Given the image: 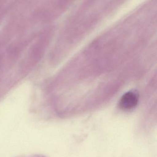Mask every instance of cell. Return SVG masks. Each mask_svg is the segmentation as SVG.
Segmentation results:
<instances>
[{"label": "cell", "mask_w": 157, "mask_h": 157, "mask_svg": "<svg viewBox=\"0 0 157 157\" xmlns=\"http://www.w3.org/2000/svg\"><path fill=\"white\" fill-rule=\"evenodd\" d=\"M138 102V96L133 91H129L124 94L119 102L120 108L124 110H130L136 107Z\"/></svg>", "instance_id": "1"}]
</instances>
